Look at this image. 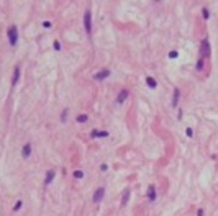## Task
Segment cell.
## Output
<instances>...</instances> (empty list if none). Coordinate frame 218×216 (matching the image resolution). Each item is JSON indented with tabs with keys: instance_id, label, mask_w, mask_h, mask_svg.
Segmentation results:
<instances>
[{
	"instance_id": "cell-12",
	"label": "cell",
	"mask_w": 218,
	"mask_h": 216,
	"mask_svg": "<svg viewBox=\"0 0 218 216\" xmlns=\"http://www.w3.org/2000/svg\"><path fill=\"white\" fill-rule=\"evenodd\" d=\"M108 136V131H99V129H93L92 133H90V137L92 139H95V137H107Z\"/></svg>"
},
{
	"instance_id": "cell-18",
	"label": "cell",
	"mask_w": 218,
	"mask_h": 216,
	"mask_svg": "<svg viewBox=\"0 0 218 216\" xmlns=\"http://www.w3.org/2000/svg\"><path fill=\"white\" fill-rule=\"evenodd\" d=\"M72 175H74L76 180H80V178H84V172H82V170H74Z\"/></svg>"
},
{
	"instance_id": "cell-3",
	"label": "cell",
	"mask_w": 218,
	"mask_h": 216,
	"mask_svg": "<svg viewBox=\"0 0 218 216\" xmlns=\"http://www.w3.org/2000/svg\"><path fill=\"white\" fill-rule=\"evenodd\" d=\"M211 54V46H210V41L208 38H203L202 43H200V57H210Z\"/></svg>"
},
{
	"instance_id": "cell-16",
	"label": "cell",
	"mask_w": 218,
	"mask_h": 216,
	"mask_svg": "<svg viewBox=\"0 0 218 216\" xmlns=\"http://www.w3.org/2000/svg\"><path fill=\"white\" fill-rule=\"evenodd\" d=\"M203 65H205V59L200 57L197 61V67H195V69H197V72H202V71H203Z\"/></svg>"
},
{
	"instance_id": "cell-26",
	"label": "cell",
	"mask_w": 218,
	"mask_h": 216,
	"mask_svg": "<svg viewBox=\"0 0 218 216\" xmlns=\"http://www.w3.org/2000/svg\"><path fill=\"white\" fill-rule=\"evenodd\" d=\"M100 170H102V172H107V170H108V165H107V164H102V165H100Z\"/></svg>"
},
{
	"instance_id": "cell-6",
	"label": "cell",
	"mask_w": 218,
	"mask_h": 216,
	"mask_svg": "<svg viewBox=\"0 0 218 216\" xmlns=\"http://www.w3.org/2000/svg\"><path fill=\"white\" fill-rule=\"evenodd\" d=\"M110 74H112L110 69H103V71H100V72H95V74H93V79H95V80H105Z\"/></svg>"
},
{
	"instance_id": "cell-17",
	"label": "cell",
	"mask_w": 218,
	"mask_h": 216,
	"mask_svg": "<svg viewBox=\"0 0 218 216\" xmlns=\"http://www.w3.org/2000/svg\"><path fill=\"white\" fill-rule=\"evenodd\" d=\"M202 18H203V20H208V18H210V8H207V7H203V8H202Z\"/></svg>"
},
{
	"instance_id": "cell-5",
	"label": "cell",
	"mask_w": 218,
	"mask_h": 216,
	"mask_svg": "<svg viewBox=\"0 0 218 216\" xmlns=\"http://www.w3.org/2000/svg\"><path fill=\"white\" fill-rule=\"evenodd\" d=\"M128 97H130V90H128V89H121L120 93L117 95V100H115V102H117L118 105H121V103H125L126 102V98Z\"/></svg>"
},
{
	"instance_id": "cell-2",
	"label": "cell",
	"mask_w": 218,
	"mask_h": 216,
	"mask_svg": "<svg viewBox=\"0 0 218 216\" xmlns=\"http://www.w3.org/2000/svg\"><path fill=\"white\" fill-rule=\"evenodd\" d=\"M7 36H8V43H10V46H17V43H18V28H17V25H12L10 28H8Z\"/></svg>"
},
{
	"instance_id": "cell-11",
	"label": "cell",
	"mask_w": 218,
	"mask_h": 216,
	"mask_svg": "<svg viewBox=\"0 0 218 216\" xmlns=\"http://www.w3.org/2000/svg\"><path fill=\"white\" fill-rule=\"evenodd\" d=\"M146 85L154 90V89H158V80L154 77H151V75H148V77H146Z\"/></svg>"
},
{
	"instance_id": "cell-7",
	"label": "cell",
	"mask_w": 218,
	"mask_h": 216,
	"mask_svg": "<svg viewBox=\"0 0 218 216\" xmlns=\"http://www.w3.org/2000/svg\"><path fill=\"white\" fill-rule=\"evenodd\" d=\"M54 177H56V170H54V169H49L46 172V177H44V185H49V183L54 180Z\"/></svg>"
},
{
	"instance_id": "cell-4",
	"label": "cell",
	"mask_w": 218,
	"mask_h": 216,
	"mask_svg": "<svg viewBox=\"0 0 218 216\" xmlns=\"http://www.w3.org/2000/svg\"><path fill=\"white\" fill-rule=\"evenodd\" d=\"M103 196H105V188H103V187H100V188H97L95 192H93L92 201L93 203H100L102 200H103Z\"/></svg>"
},
{
	"instance_id": "cell-20",
	"label": "cell",
	"mask_w": 218,
	"mask_h": 216,
	"mask_svg": "<svg viewBox=\"0 0 218 216\" xmlns=\"http://www.w3.org/2000/svg\"><path fill=\"white\" fill-rule=\"evenodd\" d=\"M21 206H23V201H21V200H18V201L15 203V206H13V211H20V209H21Z\"/></svg>"
},
{
	"instance_id": "cell-24",
	"label": "cell",
	"mask_w": 218,
	"mask_h": 216,
	"mask_svg": "<svg viewBox=\"0 0 218 216\" xmlns=\"http://www.w3.org/2000/svg\"><path fill=\"white\" fill-rule=\"evenodd\" d=\"M197 216H205V209L203 208H198L197 209Z\"/></svg>"
},
{
	"instance_id": "cell-25",
	"label": "cell",
	"mask_w": 218,
	"mask_h": 216,
	"mask_svg": "<svg viewBox=\"0 0 218 216\" xmlns=\"http://www.w3.org/2000/svg\"><path fill=\"white\" fill-rule=\"evenodd\" d=\"M43 26H44V28H51L53 23H51V21H43Z\"/></svg>"
},
{
	"instance_id": "cell-19",
	"label": "cell",
	"mask_w": 218,
	"mask_h": 216,
	"mask_svg": "<svg viewBox=\"0 0 218 216\" xmlns=\"http://www.w3.org/2000/svg\"><path fill=\"white\" fill-rule=\"evenodd\" d=\"M67 113H69V110H67V108H64V110H62V113H61V121H62V123L67 120Z\"/></svg>"
},
{
	"instance_id": "cell-9",
	"label": "cell",
	"mask_w": 218,
	"mask_h": 216,
	"mask_svg": "<svg viewBox=\"0 0 218 216\" xmlns=\"http://www.w3.org/2000/svg\"><path fill=\"white\" fill-rule=\"evenodd\" d=\"M179 98H180V90H179V89H174V92H172V102H171V105L174 108L179 105Z\"/></svg>"
},
{
	"instance_id": "cell-15",
	"label": "cell",
	"mask_w": 218,
	"mask_h": 216,
	"mask_svg": "<svg viewBox=\"0 0 218 216\" xmlns=\"http://www.w3.org/2000/svg\"><path fill=\"white\" fill-rule=\"evenodd\" d=\"M76 120H77V123H87V121H89V115H85V113H80V115L76 118Z\"/></svg>"
},
{
	"instance_id": "cell-23",
	"label": "cell",
	"mask_w": 218,
	"mask_h": 216,
	"mask_svg": "<svg viewBox=\"0 0 218 216\" xmlns=\"http://www.w3.org/2000/svg\"><path fill=\"white\" fill-rule=\"evenodd\" d=\"M176 57H179V52L177 51H171V52H169V59H176Z\"/></svg>"
},
{
	"instance_id": "cell-14",
	"label": "cell",
	"mask_w": 218,
	"mask_h": 216,
	"mask_svg": "<svg viewBox=\"0 0 218 216\" xmlns=\"http://www.w3.org/2000/svg\"><path fill=\"white\" fill-rule=\"evenodd\" d=\"M130 193H131L130 190H125V192H123V196H121V206H126V203L130 201Z\"/></svg>"
},
{
	"instance_id": "cell-21",
	"label": "cell",
	"mask_w": 218,
	"mask_h": 216,
	"mask_svg": "<svg viewBox=\"0 0 218 216\" xmlns=\"http://www.w3.org/2000/svg\"><path fill=\"white\" fill-rule=\"evenodd\" d=\"M53 48L56 49V51H61V43L58 41V39H54V43H53Z\"/></svg>"
},
{
	"instance_id": "cell-10",
	"label": "cell",
	"mask_w": 218,
	"mask_h": 216,
	"mask_svg": "<svg viewBox=\"0 0 218 216\" xmlns=\"http://www.w3.org/2000/svg\"><path fill=\"white\" fill-rule=\"evenodd\" d=\"M156 187H154V185H149V187H148V200H149V201H154V200H156Z\"/></svg>"
},
{
	"instance_id": "cell-13",
	"label": "cell",
	"mask_w": 218,
	"mask_h": 216,
	"mask_svg": "<svg viewBox=\"0 0 218 216\" xmlns=\"http://www.w3.org/2000/svg\"><path fill=\"white\" fill-rule=\"evenodd\" d=\"M18 79H20V65H15V71H13V80H12V87L18 84Z\"/></svg>"
},
{
	"instance_id": "cell-8",
	"label": "cell",
	"mask_w": 218,
	"mask_h": 216,
	"mask_svg": "<svg viewBox=\"0 0 218 216\" xmlns=\"http://www.w3.org/2000/svg\"><path fill=\"white\" fill-rule=\"evenodd\" d=\"M21 156H23V159H28L31 156V143H27L21 147Z\"/></svg>"
},
{
	"instance_id": "cell-22",
	"label": "cell",
	"mask_w": 218,
	"mask_h": 216,
	"mask_svg": "<svg viewBox=\"0 0 218 216\" xmlns=\"http://www.w3.org/2000/svg\"><path fill=\"white\" fill-rule=\"evenodd\" d=\"M185 136L192 137V136H193V129H192V128H185Z\"/></svg>"
},
{
	"instance_id": "cell-1",
	"label": "cell",
	"mask_w": 218,
	"mask_h": 216,
	"mask_svg": "<svg viewBox=\"0 0 218 216\" xmlns=\"http://www.w3.org/2000/svg\"><path fill=\"white\" fill-rule=\"evenodd\" d=\"M84 30H85L87 36H92V10H89V8L84 12Z\"/></svg>"
}]
</instances>
